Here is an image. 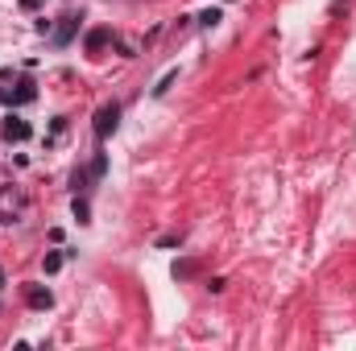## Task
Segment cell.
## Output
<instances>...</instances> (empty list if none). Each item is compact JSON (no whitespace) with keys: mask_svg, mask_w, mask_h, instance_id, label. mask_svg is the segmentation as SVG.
<instances>
[{"mask_svg":"<svg viewBox=\"0 0 356 351\" xmlns=\"http://www.w3.org/2000/svg\"><path fill=\"white\" fill-rule=\"evenodd\" d=\"M116 120H120V103H104V108L95 112V137H99V141L112 137V132H116Z\"/></svg>","mask_w":356,"mask_h":351,"instance_id":"1","label":"cell"},{"mask_svg":"<svg viewBox=\"0 0 356 351\" xmlns=\"http://www.w3.org/2000/svg\"><path fill=\"white\" fill-rule=\"evenodd\" d=\"M25 198L13 190V186H0V223H13V215H21Z\"/></svg>","mask_w":356,"mask_h":351,"instance_id":"2","label":"cell"},{"mask_svg":"<svg viewBox=\"0 0 356 351\" xmlns=\"http://www.w3.org/2000/svg\"><path fill=\"white\" fill-rule=\"evenodd\" d=\"M25 302H29L33 310H50V306H54V293L42 289V285H29V289H25Z\"/></svg>","mask_w":356,"mask_h":351,"instance_id":"3","label":"cell"},{"mask_svg":"<svg viewBox=\"0 0 356 351\" xmlns=\"http://www.w3.org/2000/svg\"><path fill=\"white\" fill-rule=\"evenodd\" d=\"M4 137H8V141H25V137H29V124H25L21 116H8V120H4Z\"/></svg>","mask_w":356,"mask_h":351,"instance_id":"4","label":"cell"},{"mask_svg":"<svg viewBox=\"0 0 356 351\" xmlns=\"http://www.w3.org/2000/svg\"><path fill=\"white\" fill-rule=\"evenodd\" d=\"M104 42H108V29H95V33H88V50L95 54V50H104Z\"/></svg>","mask_w":356,"mask_h":351,"instance_id":"5","label":"cell"},{"mask_svg":"<svg viewBox=\"0 0 356 351\" xmlns=\"http://www.w3.org/2000/svg\"><path fill=\"white\" fill-rule=\"evenodd\" d=\"M42 268H46V273H58V268H63V257H58V252H50V257L42 261Z\"/></svg>","mask_w":356,"mask_h":351,"instance_id":"6","label":"cell"},{"mask_svg":"<svg viewBox=\"0 0 356 351\" xmlns=\"http://www.w3.org/2000/svg\"><path fill=\"white\" fill-rule=\"evenodd\" d=\"M199 21H203V25H220V8H207V12H203Z\"/></svg>","mask_w":356,"mask_h":351,"instance_id":"7","label":"cell"},{"mask_svg":"<svg viewBox=\"0 0 356 351\" xmlns=\"http://www.w3.org/2000/svg\"><path fill=\"white\" fill-rule=\"evenodd\" d=\"M0 281H4V277H0Z\"/></svg>","mask_w":356,"mask_h":351,"instance_id":"8","label":"cell"}]
</instances>
